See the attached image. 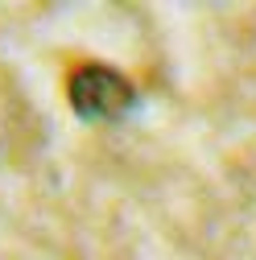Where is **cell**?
<instances>
[{"label": "cell", "mask_w": 256, "mask_h": 260, "mask_svg": "<svg viewBox=\"0 0 256 260\" xmlns=\"http://www.w3.org/2000/svg\"><path fill=\"white\" fill-rule=\"evenodd\" d=\"M67 100H71L75 116L87 120V124H116L137 108V91L120 71L91 62V67H79L71 75Z\"/></svg>", "instance_id": "1"}]
</instances>
